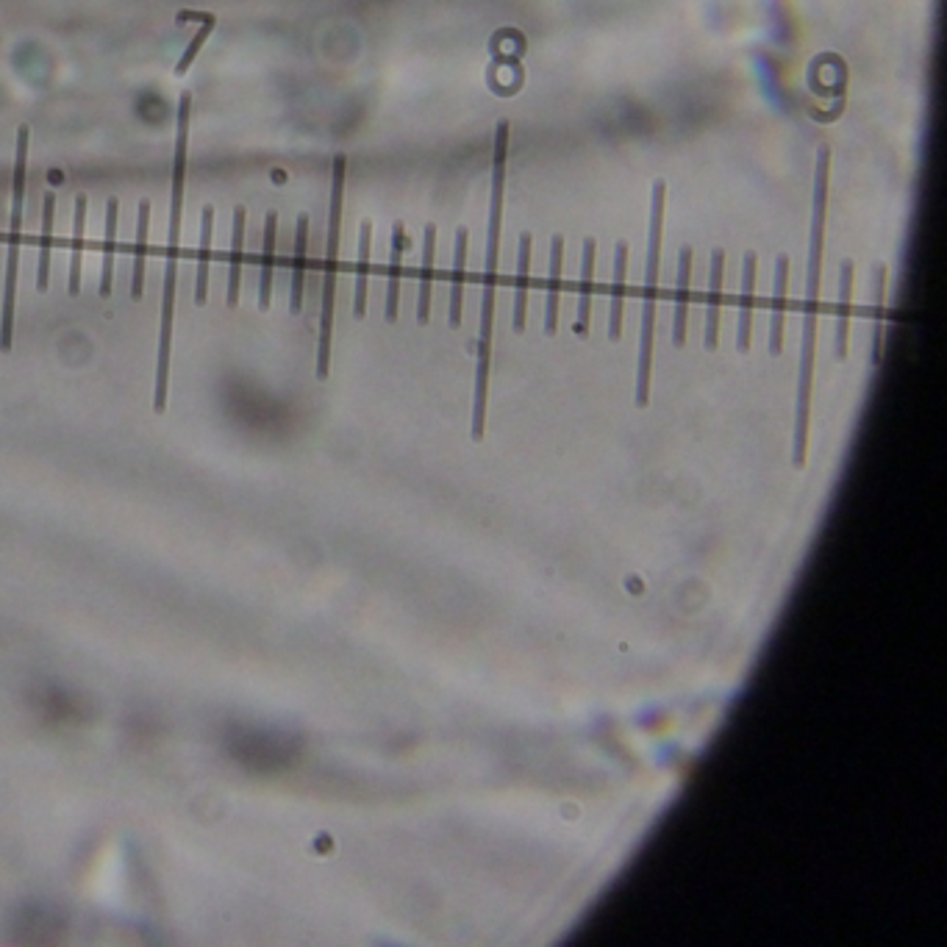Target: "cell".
<instances>
[{"instance_id":"cell-22","label":"cell","mask_w":947,"mask_h":947,"mask_svg":"<svg viewBox=\"0 0 947 947\" xmlns=\"http://www.w3.org/2000/svg\"><path fill=\"white\" fill-rule=\"evenodd\" d=\"M370 256H373V223L364 220L359 231V264H356V298H353V314L362 320L367 312V278H370Z\"/></svg>"},{"instance_id":"cell-10","label":"cell","mask_w":947,"mask_h":947,"mask_svg":"<svg viewBox=\"0 0 947 947\" xmlns=\"http://www.w3.org/2000/svg\"><path fill=\"white\" fill-rule=\"evenodd\" d=\"M756 253L745 256L742 270V292H739V325H736V348L748 350L750 328H753V300H756Z\"/></svg>"},{"instance_id":"cell-24","label":"cell","mask_w":947,"mask_h":947,"mask_svg":"<svg viewBox=\"0 0 947 947\" xmlns=\"http://www.w3.org/2000/svg\"><path fill=\"white\" fill-rule=\"evenodd\" d=\"M53 214H56V195L45 192L42 203V231H39V270H37V289L45 292L50 281V253H53Z\"/></svg>"},{"instance_id":"cell-4","label":"cell","mask_w":947,"mask_h":947,"mask_svg":"<svg viewBox=\"0 0 947 947\" xmlns=\"http://www.w3.org/2000/svg\"><path fill=\"white\" fill-rule=\"evenodd\" d=\"M345 167L348 159H334L331 178V212H328V242H325V278H323V314H320V348H317V378L325 381L331 364V331H334V292L339 273V234H342V200H345Z\"/></svg>"},{"instance_id":"cell-21","label":"cell","mask_w":947,"mask_h":947,"mask_svg":"<svg viewBox=\"0 0 947 947\" xmlns=\"http://www.w3.org/2000/svg\"><path fill=\"white\" fill-rule=\"evenodd\" d=\"M561 262H564V239L561 234L550 239V275H548V306H545V328L556 334L559 325V298H561Z\"/></svg>"},{"instance_id":"cell-15","label":"cell","mask_w":947,"mask_h":947,"mask_svg":"<svg viewBox=\"0 0 947 947\" xmlns=\"http://www.w3.org/2000/svg\"><path fill=\"white\" fill-rule=\"evenodd\" d=\"M625 278H628V242L620 239V242H617V248H614V284H611V312H609L611 339H620V331H623Z\"/></svg>"},{"instance_id":"cell-12","label":"cell","mask_w":947,"mask_h":947,"mask_svg":"<svg viewBox=\"0 0 947 947\" xmlns=\"http://www.w3.org/2000/svg\"><path fill=\"white\" fill-rule=\"evenodd\" d=\"M531 234H520L517 242V273H514V331L525 328V309H528V278H531Z\"/></svg>"},{"instance_id":"cell-18","label":"cell","mask_w":947,"mask_h":947,"mask_svg":"<svg viewBox=\"0 0 947 947\" xmlns=\"http://www.w3.org/2000/svg\"><path fill=\"white\" fill-rule=\"evenodd\" d=\"M434 256H437V225H425L423 237V275L417 295V323L425 325L431 317V284H434Z\"/></svg>"},{"instance_id":"cell-30","label":"cell","mask_w":947,"mask_h":947,"mask_svg":"<svg viewBox=\"0 0 947 947\" xmlns=\"http://www.w3.org/2000/svg\"><path fill=\"white\" fill-rule=\"evenodd\" d=\"M214 23H217V17H214V14H206V20H203V28H200L198 34L192 37V42H189L187 50H184V56H181V59H178V64H175V75H178V78H181V75H187V70L192 67V62L198 59L200 48L206 45V39L212 37Z\"/></svg>"},{"instance_id":"cell-7","label":"cell","mask_w":947,"mask_h":947,"mask_svg":"<svg viewBox=\"0 0 947 947\" xmlns=\"http://www.w3.org/2000/svg\"><path fill=\"white\" fill-rule=\"evenodd\" d=\"M189 109L192 95L184 92L178 100V134H175V159H173V198H170V225L181 228L184 214V187H187V148H189Z\"/></svg>"},{"instance_id":"cell-16","label":"cell","mask_w":947,"mask_h":947,"mask_svg":"<svg viewBox=\"0 0 947 947\" xmlns=\"http://www.w3.org/2000/svg\"><path fill=\"white\" fill-rule=\"evenodd\" d=\"M850 300H853V262L845 259L839 270V306H836V339L834 350L839 359L848 356V331H850Z\"/></svg>"},{"instance_id":"cell-28","label":"cell","mask_w":947,"mask_h":947,"mask_svg":"<svg viewBox=\"0 0 947 947\" xmlns=\"http://www.w3.org/2000/svg\"><path fill=\"white\" fill-rule=\"evenodd\" d=\"M148 225H150V200H142V203H139V220H137V248H134V278H131V298L134 300H142V287H145Z\"/></svg>"},{"instance_id":"cell-27","label":"cell","mask_w":947,"mask_h":947,"mask_svg":"<svg viewBox=\"0 0 947 947\" xmlns=\"http://www.w3.org/2000/svg\"><path fill=\"white\" fill-rule=\"evenodd\" d=\"M595 256L598 245L595 239H584V253H581V298H578V334H584L589 325V309H592V287H595Z\"/></svg>"},{"instance_id":"cell-29","label":"cell","mask_w":947,"mask_h":947,"mask_svg":"<svg viewBox=\"0 0 947 947\" xmlns=\"http://www.w3.org/2000/svg\"><path fill=\"white\" fill-rule=\"evenodd\" d=\"M884 317H886V267H875V348L873 359H881V339H884Z\"/></svg>"},{"instance_id":"cell-26","label":"cell","mask_w":947,"mask_h":947,"mask_svg":"<svg viewBox=\"0 0 947 947\" xmlns=\"http://www.w3.org/2000/svg\"><path fill=\"white\" fill-rule=\"evenodd\" d=\"M84 234H87V195H75V228H73V250H70V295L81 292V256H84Z\"/></svg>"},{"instance_id":"cell-8","label":"cell","mask_w":947,"mask_h":947,"mask_svg":"<svg viewBox=\"0 0 947 947\" xmlns=\"http://www.w3.org/2000/svg\"><path fill=\"white\" fill-rule=\"evenodd\" d=\"M723 275H725V250H711V278H709V303H706V328L703 339L706 348H717L720 334V306H723Z\"/></svg>"},{"instance_id":"cell-1","label":"cell","mask_w":947,"mask_h":947,"mask_svg":"<svg viewBox=\"0 0 947 947\" xmlns=\"http://www.w3.org/2000/svg\"><path fill=\"white\" fill-rule=\"evenodd\" d=\"M828 178H831V150L820 148L814 167V195H811L809 264H806V295H803V353H800L798 414H795V453L792 462H806L811 420V381H814V345H817V314H820V281H823L825 253V212H828Z\"/></svg>"},{"instance_id":"cell-13","label":"cell","mask_w":947,"mask_h":947,"mask_svg":"<svg viewBox=\"0 0 947 947\" xmlns=\"http://www.w3.org/2000/svg\"><path fill=\"white\" fill-rule=\"evenodd\" d=\"M212 234H214V209L203 206L200 212V248L198 264H195V303L203 306L209 298V264H212Z\"/></svg>"},{"instance_id":"cell-3","label":"cell","mask_w":947,"mask_h":947,"mask_svg":"<svg viewBox=\"0 0 947 947\" xmlns=\"http://www.w3.org/2000/svg\"><path fill=\"white\" fill-rule=\"evenodd\" d=\"M664 195H667V184H664V181H656V184H653V203H650L648 264H645V303H642L639 364H636V406H645L650 395V370H653V325H656L661 234H664Z\"/></svg>"},{"instance_id":"cell-5","label":"cell","mask_w":947,"mask_h":947,"mask_svg":"<svg viewBox=\"0 0 947 947\" xmlns=\"http://www.w3.org/2000/svg\"><path fill=\"white\" fill-rule=\"evenodd\" d=\"M28 142L31 131L23 125L17 131V156H14L12 184V228H9V259H6V287H3V323H0V350H12L14 298H17V267H20V237H23L25 206V167H28Z\"/></svg>"},{"instance_id":"cell-11","label":"cell","mask_w":947,"mask_h":947,"mask_svg":"<svg viewBox=\"0 0 947 947\" xmlns=\"http://www.w3.org/2000/svg\"><path fill=\"white\" fill-rule=\"evenodd\" d=\"M786 287H789V259H786V256H778L773 284V312H770V353H773V356H778L781 348H784Z\"/></svg>"},{"instance_id":"cell-20","label":"cell","mask_w":947,"mask_h":947,"mask_svg":"<svg viewBox=\"0 0 947 947\" xmlns=\"http://www.w3.org/2000/svg\"><path fill=\"white\" fill-rule=\"evenodd\" d=\"M245 228H248V212L245 206L234 209V237H231V270H228V306L239 303V284H242V250H245Z\"/></svg>"},{"instance_id":"cell-17","label":"cell","mask_w":947,"mask_h":947,"mask_svg":"<svg viewBox=\"0 0 947 947\" xmlns=\"http://www.w3.org/2000/svg\"><path fill=\"white\" fill-rule=\"evenodd\" d=\"M275 237H278V214L270 212L264 220V242H262V273H259V309L267 312L273 300V275H275Z\"/></svg>"},{"instance_id":"cell-25","label":"cell","mask_w":947,"mask_h":947,"mask_svg":"<svg viewBox=\"0 0 947 947\" xmlns=\"http://www.w3.org/2000/svg\"><path fill=\"white\" fill-rule=\"evenodd\" d=\"M117 214H120V200L109 198L106 203V237H103V273H100V298L112 295L114 281V253H117Z\"/></svg>"},{"instance_id":"cell-2","label":"cell","mask_w":947,"mask_h":947,"mask_svg":"<svg viewBox=\"0 0 947 947\" xmlns=\"http://www.w3.org/2000/svg\"><path fill=\"white\" fill-rule=\"evenodd\" d=\"M506 153H509V123L495 128V170H492V203L486 228L484 295H481V331H478V370H475L473 439L484 437L486 387H489V356H492V320H495V289H498L500 228H503V189H506Z\"/></svg>"},{"instance_id":"cell-19","label":"cell","mask_w":947,"mask_h":947,"mask_svg":"<svg viewBox=\"0 0 947 947\" xmlns=\"http://www.w3.org/2000/svg\"><path fill=\"white\" fill-rule=\"evenodd\" d=\"M403 245H406V228H403V223H395L392 225V248H389L387 306H384V317H387V323H395V320H398L400 262H403Z\"/></svg>"},{"instance_id":"cell-9","label":"cell","mask_w":947,"mask_h":947,"mask_svg":"<svg viewBox=\"0 0 947 947\" xmlns=\"http://www.w3.org/2000/svg\"><path fill=\"white\" fill-rule=\"evenodd\" d=\"M689 281H692V248L684 245L678 253V281H675L673 342L681 348L686 342V317H689Z\"/></svg>"},{"instance_id":"cell-6","label":"cell","mask_w":947,"mask_h":947,"mask_svg":"<svg viewBox=\"0 0 947 947\" xmlns=\"http://www.w3.org/2000/svg\"><path fill=\"white\" fill-rule=\"evenodd\" d=\"M175 267H178V248L167 250V270H164V300H162V334H159V362H156V392L153 409L162 414L167 409V381H170V345H173V317H175Z\"/></svg>"},{"instance_id":"cell-23","label":"cell","mask_w":947,"mask_h":947,"mask_svg":"<svg viewBox=\"0 0 947 947\" xmlns=\"http://www.w3.org/2000/svg\"><path fill=\"white\" fill-rule=\"evenodd\" d=\"M306 248H309V214H300L295 228V262H292V298L289 309L292 314L303 306V278H306Z\"/></svg>"},{"instance_id":"cell-14","label":"cell","mask_w":947,"mask_h":947,"mask_svg":"<svg viewBox=\"0 0 947 947\" xmlns=\"http://www.w3.org/2000/svg\"><path fill=\"white\" fill-rule=\"evenodd\" d=\"M467 228L456 231V250H453V270H450V328H459L462 323V300H464V270H467Z\"/></svg>"}]
</instances>
